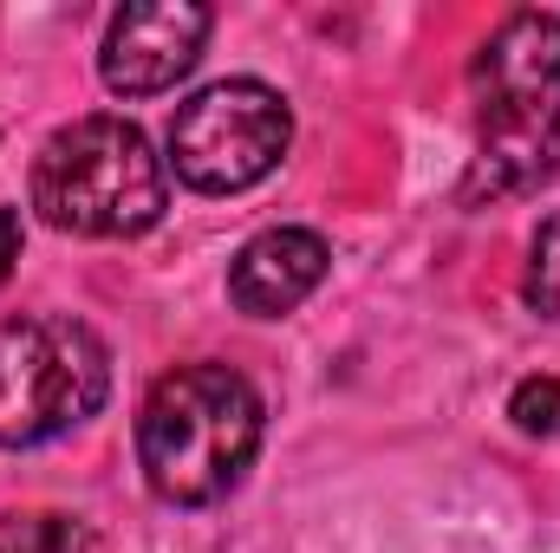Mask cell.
Listing matches in <instances>:
<instances>
[{"label": "cell", "mask_w": 560, "mask_h": 553, "mask_svg": "<svg viewBox=\"0 0 560 553\" xmlns=\"http://www.w3.org/2000/svg\"><path fill=\"white\" fill-rule=\"evenodd\" d=\"M476 156L463 176V202H509L541 189L560 169V13H509L476 66Z\"/></svg>", "instance_id": "6da1fadb"}, {"label": "cell", "mask_w": 560, "mask_h": 553, "mask_svg": "<svg viewBox=\"0 0 560 553\" xmlns=\"http://www.w3.org/2000/svg\"><path fill=\"white\" fill-rule=\"evenodd\" d=\"M261 391L235 365H176L143 391L138 469L156 502L209 508L242 489L261 456Z\"/></svg>", "instance_id": "7a4b0ae2"}, {"label": "cell", "mask_w": 560, "mask_h": 553, "mask_svg": "<svg viewBox=\"0 0 560 553\" xmlns=\"http://www.w3.org/2000/svg\"><path fill=\"white\" fill-rule=\"evenodd\" d=\"M33 209L59 235L85 242H131L163 222L170 169L131 118H72L33 156Z\"/></svg>", "instance_id": "3957f363"}, {"label": "cell", "mask_w": 560, "mask_h": 553, "mask_svg": "<svg viewBox=\"0 0 560 553\" xmlns=\"http://www.w3.org/2000/svg\"><path fill=\"white\" fill-rule=\"evenodd\" d=\"M112 352L72 313L0 319V449H39L105 411Z\"/></svg>", "instance_id": "277c9868"}, {"label": "cell", "mask_w": 560, "mask_h": 553, "mask_svg": "<svg viewBox=\"0 0 560 553\" xmlns=\"http://www.w3.org/2000/svg\"><path fill=\"white\" fill-rule=\"evenodd\" d=\"M293 143V111L261 79H215L170 118V169L202 196H242L275 176Z\"/></svg>", "instance_id": "5b68a950"}, {"label": "cell", "mask_w": 560, "mask_h": 553, "mask_svg": "<svg viewBox=\"0 0 560 553\" xmlns=\"http://www.w3.org/2000/svg\"><path fill=\"white\" fill-rule=\"evenodd\" d=\"M209 26H215V13L196 7V0L118 7L112 26H105V46H98V72L118 98H156V92H170L176 79L196 72V59L209 46Z\"/></svg>", "instance_id": "8992f818"}, {"label": "cell", "mask_w": 560, "mask_h": 553, "mask_svg": "<svg viewBox=\"0 0 560 553\" xmlns=\"http://www.w3.org/2000/svg\"><path fill=\"white\" fill-rule=\"evenodd\" d=\"M326 274H332V248L313 228H261L229 261V299L248 319H287L300 299L319 293Z\"/></svg>", "instance_id": "52a82bcc"}, {"label": "cell", "mask_w": 560, "mask_h": 553, "mask_svg": "<svg viewBox=\"0 0 560 553\" xmlns=\"http://www.w3.org/2000/svg\"><path fill=\"white\" fill-rule=\"evenodd\" d=\"M92 534L79 515H0V553H85Z\"/></svg>", "instance_id": "ba28073f"}, {"label": "cell", "mask_w": 560, "mask_h": 553, "mask_svg": "<svg viewBox=\"0 0 560 553\" xmlns=\"http://www.w3.org/2000/svg\"><path fill=\"white\" fill-rule=\"evenodd\" d=\"M522 293L541 319H560V215H548L528 242V274H522Z\"/></svg>", "instance_id": "9c48e42d"}, {"label": "cell", "mask_w": 560, "mask_h": 553, "mask_svg": "<svg viewBox=\"0 0 560 553\" xmlns=\"http://www.w3.org/2000/svg\"><path fill=\"white\" fill-rule=\"evenodd\" d=\"M509 416L528 436H555L560 430V378H522L515 398H509Z\"/></svg>", "instance_id": "30bf717a"}, {"label": "cell", "mask_w": 560, "mask_h": 553, "mask_svg": "<svg viewBox=\"0 0 560 553\" xmlns=\"http://www.w3.org/2000/svg\"><path fill=\"white\" fill-rule=\"evenodd\" d=\"M13 261H20V209L0 202V286H7V274H13Z\"/></svg>", "instance_id": "8fae6325"}]
</instances>
